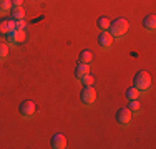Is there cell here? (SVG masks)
<instances>
[{
    "instance_id": "6da1fadb",
    "label": "cell",
    "mask_w": 156,
    "mask_h": 149,
    "mask_svg": "<svg viewBox=\"0 0 156 149\" xmlns=\"http://www.w3.org/2000/svg\"><path fill=\"white\" fill-rule=\"evenodd\" d=\"M108 32L113 38H121V36L126 35L128 32V22L125 20L123 17H118L115 20H110V27H108Z\"/></svg>"
},
{
    "instance_id": "7a4b0ae2",
    "label": "cell",
    "mask_w": 156,
    "mask_h": 149,
    "mask_svg": "<svg viewBox=\"0 0 156 149\" xmlns=\"http://www.w3.org/2000/svg\"><path fill=\"white\" fill-rule=\"evenodd\" d=\"M133 86L138 91H148L151 86V74L146 70H140L135 74V78H133Z\"/></svg>"
},
{
    "instance_id": "3957f363",
    "label": "cell",
    "mask_w": 156,
    "mask_h": 149,
    "mask_svg": "<svg viewBox=\"0 0 156 149\" xmlns=\"http://www.w3.org/2000/svg\"><path fill=\"white\" fill-rule=\"evenodd\" d=\"M80 101L85 106H91L96 101V91L95 86H83V89L80 91Z\"/></svg>"
},
{
    "instance_id": "277c9868",
    "label": "cell",
    "mask_w": 156,
    "mask_h": 149,
    "mask_svg": "<svg viewBox=\"0 0 156 149\" xmlns=\"http://www.w3.org/2000/svg\"><path fill=\"white\" fill-rule=\"evenodd\" d=\"M5 40H7V43H12V45H15V43H23L25 40H27V33H25V30H10V32H7L5 35Z\"/></svg>"
},
{
    "instance_id": "5b68a950",
    "label": "cell",
    "mask_w": 156,
    "mask_h": 149,
    "mask_svg": "<svg viewBox=\"0 0 156 149\" xmlns=\"http://www.w3.org/2000/svg\"><path fill=\"white\" fill-rule=\"evenodd\" d=\"M18 113H20L22 118H32L33 114L37 113V104L32 101V99H25V101L20 103L18 106Z\"/></svg>"
},
{
    "instance_id": "8992f818",
    "label": "cell",
    "mask_w": 156,
    "mask_h": 149,
    "mask_svg": "<svg viewBox=\"0 0 156 149\" xmlns=\"http://www.w3.org/2000/svg\"><path fill=\"white\" fill-rule=\"evenodd\" d=\"M131 116H133V113L128 108H120L116 111V114H115V119H116V123L120 126H128L129 121H131Z\"/></svg>"
},
{
    "instance_id": "52a82bcc",
    "label": "cell",
    "mask_w": 156,
    "mask_h": 149,
    "mask_svg": "<svg viewBox=\"0 0 156 149\" xmlns=\"http://www.w3.org/2000/svg\"><path fill=\"white\" fill-rule=\"evenodd\" d=\"M111 45H113V36L110 35L108 30H101V33L98 35V47L101 50H108Z\"/></svg>"
},
{
    "instance_id": "ba28073f",
    "label": "cell",
    "mask_w": 156,
    "mask_h": 149,
    "mask_svg": "<svg viewBox=\"0 0 156 149\" xmlns=\"http://www.w3.org/2000/svg\"><path fill=\"white\" fill-rule=\"evenodd\" d=\"M50 146L53 147V149H63V147H66V137L63 136L62 133L53 134V136H51V139H50Z\"/></svg>"
},
{
    "instance_id": "9c48e42d",
    "label": "cell",
    "mask_w": 156,
    "mask_h": 149,
    "mask_svg": "<svg viewBox=\"0 0 156 149\" xmlns=\"http://www.w3.org/2000/svg\"><path fill=\"white\" fill-rule=\"evenodd\" d=\"M15 27V22L12 18H0V35H5L7 32L13 30Z\"/></svg>"
},
{
    "instance_id": "30bf717a",
    "label": "cell",
    "mask_w": 156,
    "mask_h": 149,
    "mask_svg": "<svg viewBox=\"0 0 156 149\" xmlns=\"http://www.w3.org/2000/svg\"><path fill=\"white\" fill-rule=\"evenodd\" d=\"M143 28L148 30V32H154V28H156V17H154V13H150V15H146V17L143 18Z\"/></svg>"
},
{
    "instance_id": "8fae6325",
    "label": "cell",
    "mask_w": 156,
    "mask_h": 149,
    "mask_svg": "<svg viewBox=\"0 0 156 149\" xmlns=\"http://www.w3.org/2000/svg\"><path fill=\"white\" fill-rule=\"evenodd\" d=\"M87 73H90V65H87V63H78L75 66V71H73L76 80H81Z\"/></svg>"
},
{
    "instance_id": "7c38bea8",
    "label": "cell",
    "mask_w": 156,
    "mask_h": 149,
    "mask_svg": "<svg viewBox=\"0 0 156 149\" xmlns=\"http://www.w3.org/2000/svg\"><path fill=\"white\" fill-rule=\"evenodd\" d=\"M10 18H12L13 22H17V20H23V18H25L23 9H22V7H12V9H10Z\"/></svg>"
},
{
    "instance_id": "4fadbf2b",
    "label": "cell",
    "mask_w": 156,
    "mask_h": 149,
    "mask_svg": "<svg viewBox=\"0 0 156 149\" xmlns=\"http://www.w3.org/2000/svg\"><path fill=\"white\" fill-rule=\"evenodd\" d=\"M91 60H93V53L90 50H81L80 55H78V63H87V65H90Z\"/></svg>"
},
{
    "instance_id": "5bb4252c",
    "label": "cell",
    "mask_w": 156,
    "mask_h": 149,
    "mask_svg": "<svg viewBox=\"0 0 156 149\" xmlns=\"http://www.w3.org/2000/svg\"><path fill=\"white\" fill-rule=\"evenodd\" d=\"M96 27H98L100 30H108L110 27V18L108 17H98V20H96Z\"/></svg>"
},
{
    "instance_id": "9a60e30c",
    "label": "cell",
    "mask_w": 156,
    "mask_h": 149,
    "mask_svg": "<svg viewBox=\"0 0 156 149\" xmlns=\"http://www.w3.org/2000/svg\"><path fill=\"white\" fill-rule=\"evenodd\" d=\"M128 109L131 111L133 114L138 113V111L141 109V104H140V101H138V98H135V99H128Z\"/></svg>"
},
{
    "instance_id": "2e32d148",
    "label": "cell",
    "mask_w": 156,
    "mask_h": 149,
    "mask_svg": "<svg viewBox=\"0 0 156 149\" xmlns=\"http://www.w3.org/2000/svg\"><path fill=\"white\" fill-rule=\"evenodd\" d=\"M80 81L83 83V86H93V85H95V76H93V74H90V73H87Z\"/></svg>"
},
{
    "instance_id": "e0dca14e",
    "label": "cell",
    "mask_w": 156,
    "mask_h": 149,
    "mask_svg": "<svg viewBox=\"0 0 156 149\" xmlns=\"http://www.w3.org/2000/svg\"><path fill=\"white\" fill-rule=\"evenodd\" d=\"M126 98L128 99H135V98H138V95H140V91L136 89L135 86H129V88H126Z\"/></svg>"
},
{
    "instance_id": "ac0fdd59",
    "label": "cell",
    "mask_w": 156,
    "mask_h": 149,
    "mask_svg": "<svg viewBox=\"0 0 156 149\" xmlns=\"http://www.w3.org/2000/svg\"><path fill=\"white\" fill-rule=\"evenodd\" d=\"M10 9H12L10 0H0V12H10Z\"/></svg>"
},
{
    "instance_id": "d6986e66",
    "label": "cell",
    "mask_w": 156,
    "mask_h": 149,
    "mask_svg": "<svg viewBox=\"0 0 156 149\" xmlns=\"http://www.w3.org/2000/svg\"><path fill=\"white\" fill-rule=\"evenodd\" d=\"M7 55H9V45L0 42V60L7 58Z\"/></svg>"
},
{
    "instance_id": "ffe728a7",
    "label": "cell",
    "mask_w": 156,
    "mask_h": 149,
    "mask_svg": "<svg viewBox=\"0 0 156 149\" xmlns=\"http://www.w3.org/2000/svg\"><path fill=\"white\" fill-rule=\"evenodd\" d=\"M25 27H27V23H25V20H17L15 22V30H25Z\"/></svg>"
},
{
    "instance_id": "44dd1931",
    "label": "cell",
    "mask_w": 156,
    "mask_h": 149,
    "mask_svg": "<svg viewBox=\"0 0 156 149\" xmlns=\"http://www.w3.org/2000/svg\"><path fill=\"white\" fill-rule=\"evenodd\" d=\"M10 3H12V7H22L23 0H10Z\"/></svg>"
},
{
    "instance_id": "7402d4cb",
    "label": "cell",
    "mask_w": 156,
    "mask_h": 149,
    "mask_svg": "<svg viewBox=\"0 0 156 149\" xmlns=\"http://www.w3.org/2000/svg\"><path fill=\"white\" fill-rule=\"evenodd\" d=\"M35 2H38V0H35Z\"/></svg>"
}]
</instances>
